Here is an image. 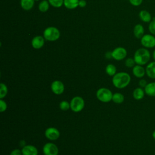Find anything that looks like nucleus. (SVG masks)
I'll list each match as a JSON object with an SVG mask.
<instances>
[{"instance_id":"36","label":"nucleus","mask_w":155,"mask_h":155,"mask_svg":"<svg viewBox=\"0 0 155 155\" xmlns=\"http://www.w3.org/2000/svg\"><path fill=\"white\" fill-rule=\"evenodd\" d=\"M152 136H153V139L155 140V130L153 131V132L152 133Z\"/></svg>"},{"instance_id":"30","label":"nucleus","mask_w":155,"mask_h":155,"mask_svg":"<svg viewBox=\"0 0 155 155\" xmlns=\"http://www.w3.org/2000/svg\"><path fill=\"white\" fill-rule=\"evenodd\" d=\"M128 1L132 5L135 6V7L139 6L140 5L142 4V3L143 2V0H128Z\"/></svg>"},{"instance_id":"4","label":"nucleus","mask_w":155,"mask_h":155,"mask_svg":"<svg viewBox=\"0 0 155 155\" xmlns=\"http://www.w3.org/2000/svg\"><path fill=\"white\" fill-rule=\"evenodd\" d=\"M113 94L112 91L110 89L105 87L99 88L96 93L97 99L104 103H107L112 101Z\"/></svg>"},{"instance_id":"15","label":"nucleus","mask_w":155,"mask_h":155,"mask_svg":"<svg viewBox=\"0 0 155 155\" xmlns=\"http://www.w3.org/2000/svg\"><path fill=\"white\" fill-rule=\"evenodd\" d=\"M145 30L143 26L140 24H137L134 25L133 28V34L135 38L137 39H141V38L145 35Z\"/></svg>"},{"instance_id":"7","label":"nucleus","mask_w":155,"mask_h":155,"mask_svg":"<svg viewBox=\"0 0 155 155\" xmlns=\"http://www.w3.org/2000/svg\"><path fill=\"white\" fill-rule=\"evenodd\" d=\"M42 153L44 155H58L59 149L54 143L47 142L42 147Z\"/></svg>"},{"instance_id":"21","label":"nucleus","mask_w":155,"mask_h":155,"mask_svg":"<svg viewBox=\"0 0 155 155\" xmlns=\"http://www.w3.org/2000/svg\"><path fill=\"white\" fill-rule=\"evenodd\" d=\"M125 99V97L124 96L123 94H122L121 93H115L113 94V97H112V101L117 104H122Z\"/></svg>"},{"instance_id":"10","label":"nucleus","mask_w":155,"mask_h":155,"mask_svg":"<svg viewBox=\"0 0 155 155\" xmlns=\"http://www.w3.org/2000/svg\"><path fill=\"white\" fill-rule=\"evenodd\" d=\"M45 137L50 140H56L60 137L59 131L55 127H48L45 131Z\"/></svg>"},{"instance_id":"17","label":"nucleus","mask_w":155,"mask_h":155,"mask_svg":"<svg viewBox=\"0 0 155 155\" xmlns=\"http://www.w3.org/2000/svg\"><path fill=\"white\" fill-rule=\"evenodd\" d=\"M145 94V93L144 88H142L140 87L136 88L133 91V97L134 99L137 101H140L144 97Z\"/></svg>"},{"instance_id":"5","label":"nucleus","mask_w":155,"mask_h":155,"mask_svg":"<svg viewBox=\"0 0 155 155\" xmlns=\"http://www.w3.org/2000/svg\"><path fill=\"white\" fill-rule=\"evenodd\" d=\"M70 109L74 113H79L85 107L84 99L79 96L73 97L70 102Z\"/></svg>"},{"instance_id":"1","label":"nucleus","mask_w":155,"mask_h":155,"mask_svg":"<svg viewBox=\"0 0 155 155\" xmlns=\"http://www.w3.org/2000/svg\"><path fill=\"white\" fill-rule=\"evenodd\" d=\"M131 82L130 75L124 71L116 73L112 78V83L113 85L119 89H122L127 87Z\"/></svg>"},{"instance_id":"34","label":"nucleus","mask_w":155,"mask_h":155,"mask_svg":"<svg viewBox=\"0 0 155 155\" xmlns=\"http://www.w3.org/2000/svg\"><path fill=\"white\" fill-rule=\"evenodd\" d=\"M105 57L108 59H110L112 58V55H111V51H108L107 53H105Z\"/></svg>"},{"instance_id":"12","label":"nucleus","mask_w":155,"mask_h":155,"mask_svg":"<svg viewBox=\"0 0 155 155\" xmlns=\"http://www.w3.org/2000/svg\"><path fill=\"white\" fill-rule=\"evenodd\" d=\"M22 155H38V150L37 148L33 145H26L22 147Z\"/></svg>"},{"instance_id":"32","label":"nucleus","mask_w":155,"mask_h":155,"mask_svg":"<svg viewBox=\"0 0 155 155\" xmlns=\"http://www.w3.org/2000/svg\"><path fill=\"white\" fill-rule=\"evenodd\" d=\"M147 84H148V82H147V81L144 79H142V78H141L139 81V87L142 88H144L146 87V85H147Z\"/></svg>"},{"instance_id":"8","label":"nucleus","mask_w":155,"mask_h":155,"mask_svg":"<svg viewBox=\"0 0 155 155\" xmlns=\"http://www.w3.org/2000/svg\"><path fill=\"white\" fill-rule=\"evenodd\" d=\"M112 58L116 61H121L124 59L127 55V50L122 47H118L115 48L111 51Z\"/></svg>"},{"instance_id":"20","label":"nucleus","mask_w":155,"mask_h":155,"mask_svg":"<svg viewBox=\"0 0 155 155\" xmlns=\"http://www.w3.org/2000/svg\"><path fill=\"white\" fill-rule=\"evenodd\" d=\"M79 0H64V5L69 10H73L79 6Z\"/></svg>"},{"instance_id":"16","label":"nucleus","mask_w":155,"mask_h":155,"mask_svg":"<svg viewBox=\"0 0 155 155\" xmlns=\"http://www.w3.org/2000/svg\"><path fill=\"white\" fill-rule=\"evenodd\" d=\"M139 17L142 22L145 23H150L152 21L151 15L146 10H142L140 11L139 13Z\"/></svg>"},{"instance_id":"13","label":"nucleus","mask_w":155,"mask_h":155,"mask_svg":"<svg viewBox=\"0 0 155 155\" xmlns=\"http://www.w3.org/2000/svg\"><path fill=\"white\" fill-rule=\"evenodd\" d=\"M132 73L133 75L137 78H142L146 74L145 68L143 65L136 64L132 69Z\"/></svg>"},{"instance_id":"31","label":"nucleus","mask_w":155,"mask_h":155,"mask_svg":"<svg viewBox=\"0 0 155 155\" xmlns=\"http://www.w3.org/2000/svg\"><path fill=\"white\" fill-rule=\"evenodd\" d=\"M10 155H22V153L21 150L19 148H16L11 151Z\"/></svg>"},{"instance_id":"19","label":"nucleus","mask_w":155,"mask_h":155,"mask_svg":"<svg viewBox=\"0 0 155 155\" xmlns=\"http://www.w3.org/2000/svg\"><path fill=\"white\" fill-rule=\"evenodd\" d=\"M35 0H20V5L23 10L28 11L32 9L35 5Z\"/></svg>"},{"instance_id":"2","label":"nucleus","mask_w":155,"mask_h":155,"mask_svg":"<svg viewBox=\"0 0 155 155\" xmlns=\"http://www.w3.org/2000/svg\"><path fill=\"white\" fill-rule=\"evenodd\" d=\"M133 58L136 64L144 65L149 62L151 58V54L148 48L142 47L138 48L135 51Z\"/></svg>"},{"instance_id":"22","label":"nucleus","mask_w":155,"mask_h":155,"mask_svg":"<svg viewBox=\"0 0 155 155\" xmlns=\"http://www.w3.org/2000/svg\"><path fill=\"white\" fill-rule=\"evenodd\" d=\"M116 67L112 64H108L105 67V72L110 76H113L117 72Z\"/></svg>"},{"instance_id":"27","label":"nucleus","mask_w":155,"mask_h":155,"mask_svg":"<svg viewBox=\"0 0 155 155\" xmlns=\"http://www.w3.org/2000/svg\"><path fill=\"white\" fill-rule=\"evenodd\" d=\"M136 64L134 58H128L125 61V65L128 68H133Z\"/></svg>"},{"instance_id":"18","label":"nucleus","mask_w":155,"mask_h":155,"mask_svg":"<svg viewBox=\"0 0 155 155\" xmlns=\"http://www.w3.org/2000/svg\"><path fill=\"white\" fill-rule=\"evenodd\" d=\"M145 94L151 97H155V82H151L147 84L144 88Z\"/></svg>"},{"instance_id":"26","label":"nucleus","mask_w":155,"mask_h":155,"mask_svg":"<svg viewBox=\"0 0 155 155\" xmlns=\"http://www.w3.org/2000/svg\"><path fill=\"white\" fill-rule=\"evenodd\" d=\"M59 108L62 111H67L70 109V103L67 101H62L59 103Z\"/></svg>"},{"instance_id":"6","label":"nucleus","mask_w":155,"mask_h":155,"mask_svg":"<svg viewBox=\"0 0 155 155\" xmlns=\"http://www.w3.org/2000/svg\"><path fill=\"white\" fill-rule=\"evenodd\" d=\"M140 44L146 48L155 47V36L151 33L145 34L140 39Z\"/></svg>"},{"instance_id":"23","label":"nucleus","mask_w":155,"mask_h":155,"mask_svg":"<svg viewBox=\"0 0 155 155\" xmlns=\"http://www.w3.org/2000/svg\"><path fill=\"white\" fill-rule=\"evenodd\" d=\"M50 7V4L48 0H42L41 1L38 5L39 10L41 12H46L48 11Z\"/></svg>"},{"instance_id":"29","label":"nucleus","mask_w":155,"mask_h":155,"mask_svg":"<svg viewBox=\"0 0 155 155\" xmlns=\"http://www.w3.org/2000/svg\"><path fill=\"white\" fill-rule=\"evenodd\" d=\"M7 108V104L3 99H0V112L2 113L6 111Z\"/></svg>"},{"instance_id":"9","label":"nucleus","mask_w":155,"mask_h":155,"mask_svg":"<svg viewBox=\"0 0 155 155\" xmlns=\"http://www.w3.org/2000/svg\"><path fill=\"white\" fill-rule=\"evenodd\" d=\"M51 90L56 95L62 94L65 90V86L64 83L59 80H55L51 84Z\"/></svg>"},{"instance_id":"3","label":"nucleus","mask_w":155,"mask_h":155,"mask_svg":"<svg viewBox=\"0 0 155 155\" xmlns=\"http://www.w3.org/2000/svg\"><path fill=\"white\" fill-rule=\"evenodd\" d=\"M60 35L59 29L53 26L47 27L43 32V36L45 39L51 42L57 41L60 38Z\"/></svg>"},{"instance_id":"14","label":"nucleus","mask_w":155,"mask_h":155,"mask_svg":"<svg viewBox=\"0 0 155 155\" xmlns=\"http://www.w3.org/2000/svg\"><path fill=\"white\" fill-rule=\"evenodd\" d=\"M146 74L151 79H155V61L150 62L147 64L145 67Z\"/></svg>"},{"instance_id":"33","label":"nucleus","mask_w":155,"mask_h":155,"mask_svg":"<svg viewBox=\"0 0 155 155\" xmlns=\"http://www.w3.org/2000/svg\"><path fill=\"white\" fill-rule=\"evenodd\" d=\"M87 5V1L85 0H79V7L83 8Z\"/></svg>"},{"instance_id":"28","label":"nucleus","mask_w":155,"mask_h":155,"mask_svg":"<svg viewBox=\"0 0 155 155\" xmlns=\"http://www.w3.org/2000/svg\"><path fill=\"white\" fill-rule=\"evenodd\" d=\"M148 30L150 33L155 36V19L152 20L148 24Z\"/></svg>"},{"instance_id":"35","label":"nucleus","mask_w":155,"mask_h":155,"mask_svg":"<svg viewBox=\"0 0 155 155\" xmlns=\"http://www.w3.org/2000/svg\"><path fill=\"white\" fill-rule=\"evenodd\" d=\"M153 58L154 61H155V50L153 52Z\"/></svg>"},{"instance_id":"37","label":"nucleus","mask_w":155,"mask_h":155,"mask_svg":"<svg viewBox=\"0 0 155 155\" xmlns=\"http://www.w3.org/2000/svg\"><path fill=\"white\" fill-rule=\"evenodd\" d=\"M35 1H40V0H35Z\"/></svg>"},{"instance_id":"11","label":"nucleus","mask_w":155,"mask_h":155,"mask_svg":"<svg viewBox=\"0 0 155 155\" xmlns=\"http://www.w3.org/2000/svg\"><path fill=\"white\" fill-rule=\"evenodd\" d=\"M45 38L42 36H36L31 39V44L33 48L38 50L41 48L45 44Z\"/></svg>"},{"instance_id":"25","label":"nucleus","mask_w":155,"mask_h":155,"mask_svg":"<svg viewBox=\"0 0 155 155\" xmlns=\"http://www.w3.org/2000/svg\"><path fill=\"white\" fill-rule=\"evenodd\" d=\"M50 5L55 8H59L64 5V0H48Z\"/></svg>"},{"instance_id":"24","label":"nucleus","mask_w":155,"mask_h":155,"mask_svg":"<svg viewBox=\"0 0 155 155\" xmlns=\"http://www.w3.org/2000/svg\"><path fill=\"white\" fill-rule=\"evenodd\" d=\"M8 93L7 86L1 82L0 84V99H4Z\"/></svg>"}]
</instances>
